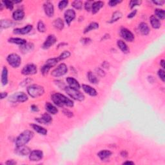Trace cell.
<instances>
[{"label":"cell","mask_w":165,"mask_h":165,"mask_svg":"<svg viewBox=\"0 0 165 165\" xmlns=\"http://www.w3.org/2000/svg\"><path fill=\"white\" fill-rule=\"evenodd\" d=\"M72 6L77 10H81L83 7V2L79 0H75L72 3Z\"/></svg>","instance_id":"8d00e7d4"},{"label":"cell","mask_w":165,"mask_h":165,"mask_svg":"<svg viewBox=\"0 0 165 165\" xmlns=\"http://www.w3.org/2000/svg\"><path fill=\"white\" fill-rule=\"evenodd\" d=\"M94 1H87L85 2V9L86 11H90L92 10V4Z\"/></svg>","instance_id":"ee69618b"},{"label":"cell","mask_w":165,"mask_h":165,"mask_svg":"<svg viewBox=\"0 0 165 165\" xmlns=\"http://www.w3.org/2000/svg\"><path fill=\"white\" fill-rule=\"evenodd\" d=\"M33 26L32 25H28L25 26H24L23 28H18L14 30V34H21V35H24L29 33L31 32Z\"/></svg>","instance_id":"9a60e30c"},{"label":"cell","mask_w":165,"mask_h":165,"mask_svg":"<svg viewBox=\"0 0 165 165\" xmlns=\"http://www.w3.org/2000/svg\"><path fill=\"white\" fill-rule=\"evenodd\" d=\"M37 30L39 32H45L46 31V26L45 23L43 22L42 21H39L38 23H37Z\"/></svg>","instance_id":"f35d334b"},{"label":"cell","mask_w":165,"mask_h":165,"mask_svg":"<svg viewBox=\"0 0 165 165\" xmlns=\"http://www.w3.org/2000/svg\"><path fill=\"white\" fill-rule=\"evenodd\" d=\"M136 14H137V10H134L132 12L130 13V14L128 15V16H127V17H128V18H134V16L136 15Z\"/></svg>","instance_id":"681fc988"},{"label":"cell","mask_w":165,"mask_h":165,"mask_svg":"<svg viewBox=\"0 0 165 165\" xmlns=\"http://www.w3.org/2000/svg\"><path fill=\"white\" fill-rule=\"evenodd\" d=\"M34 137L33 132L31 130H26L23 131L22 133L20 134L17 139L16 140V147H21V146H24L31 141Z\"/></svg>","instance_id":"7a4b0ae2"},{"label":"cell","mask_w":165,"mask_h":165,"mask_svg":"<svg viewBox=\"0 0 165 165\" xmlns=\"http://www.w3.org/2000/svg\"><path fill=\"white\" fill-rule=\"evenodd\" d=\"M65 89V91L67 94H68L71 98L79 101H82L85 99V96H84L83 94L80 91H79V90H77V89L72 88L70 87V86H66Z\"/></svg>","instance_id":"277c9868"},{"label":"cell","mask_w":165,"mask_h":165,"mask_svg":"<svg viewBox=\"0 0 165 165\" xmlns=\"http://www.w3.org/2000/svg\"><path fill=\"white\" fill-rule=\"evenodd\" d=\"M70 56V52H69V51L66 50V51H64V52L58 57V58L59 59V61H62V60H64V59L69 58Z\"/></svg>","instance_id":"ab89813d"},{"label":"cell","mask_w":165,"mask_h":165,"mask_svg":"<svg viewBox=\"0 0 165 165\" xmlns=\"http://www.w3.org/2000/svg\"><path fill=\"white\" fill-rule=\"evenodd\" d=\"M15 152L20 155H27L31 152V150L28 147L24 145L21 146V147H16Z\"/></svg>","instance_id":"5bb4252c"},{"label":"cell","mask_w":165,"mask_h":165,"mask_svg":"<svg viewBox=\"0 0 165 165\" xmlns=\"http://www.w3.org/2000/svg\"><path fill=\"white\" fill-rule=\"evenodd\" d=\"M117 45L118 47L120 48V50L122 51L123 53L127 54L130 52V49L125 43H124L122 40H118L117 42Z\"/></svg>","instance_id":"d4e9b609"},{"label":"cell","mask_w":165,"mask_h":165,"mask_svg":"<svg viewBox=\"0 0 165 165\" xmlns=\"http://www.w3.org/2000/svg\"><path fill=\"white\" fill-rule=\"evenodd\" d=\"M36 121L39 123L47 124L52 122V118L49 114H48V113H45L41 116V117L36 118Z\"/></svg>","instance_id":"2e32d148"},{"label":"cell","mask_w":165,"mask_h":165,"mask_svg":"<svg viewBox=\"0 0 165 165\" xmlns=\"http://www.w3.org/2000/svg\"><path fill=\"white\" fill-rule=\"evenodd\" d=\"M122 17V14L120 12H115L112 15V19H111V21H110V23H113L115 22L117 20H120L121 18Z\"/></svg>","instance_id":"d590c367"},{"label":"cell","mask_w":165,"mask_h":165,"mask_svg":"<svg viewBox=\"0 0 165 165\" xmlns=\"http://www.w3.org/2000/svg\"><path fill=\"white\" fill-rule=\"evenodd\" d=\"M9 101L12 103H17V102H25L28 100V96L24 92H17L9 97Z\"/></svg>","instance_id":"52a82bcc"},{"label":"cell","mask_w":165,"mask_h":165,"mask_svg":"<svg viewBox=\"0 0 165 165\" xmlns=\"http://www.w3.org/2000/svg\"><path fill=\"white\" fill-rule=\"evenodd\" d=\"M9 42L11 43H14V44H17L22 46L26 43V41L24 39L19 38V37H12L9 39Z\"/></svg>","instance_id":"f1b7e54d"},{"label":"cell","mask_w":165,"mask_h":165,"mask_svg":"<svg viewBox=\"0 0 165 165\" xmlns=\"http://www.w3.org/2000/svg\"><path fill=\"white\" fill-rule=\"evenodd\" d=\"M151 25L152 26L153 29H158L161 27V23L158 18H156L155 16H151L150 18Z\"/></svg>","instance_id":"7402d4cb"},{"label":"cell","mask_w":165,"mask_h":165,"mask_svg":"<svg viewBox=\"0 0 165 165\" xmlns=\"http://www.w3.org/2000/svg\"><path fill=\"white\" fill-rule=\"evenodd\" d=\"M63 113L65 115H67L68 117H73V113L71 112V111H70L69 110H67V109H65L63 110Z\"/></svg>","instance_id":"7dc6e473"},{"label":"cell","mask_w":165,"mask_h":165,"mask_svg":"<svg viewBox=\"0 0 165 165\" xmlns=\"http://www.w3.org/2000/svg\"><path fill=\"white\" fill-rule=\"evenodd\" d=\"M59 61H59V59L58 57V58H54L48 59V60L46 61V64H47V65L49 66L50 68H52V67L56 65L58 63V62H59Z\"/></svg>","instance_id":"1f68e13d"},{"label":"cell","mask_w":165,"mask_h":165,"mask_svg":"<svg viewBox=\"0 0 165 165\" xmlns=\"http://www.w3.org/2000/svg\"><path fill=\"white\" fill-rule=\"evenodd\" d=\"M104 3L101 1H94L92 4V12L93 14H95L96 13L99 11V10L103 7Z\"/></svg>","instance_id":"e0dca14e"},{"label":"cell","mask_w":165,"mask_h":165,"mask_svg":"<svg viewBox=\"0 0 165 165\" xmlns=\"http://www.w3.org/2000/svg\"><path fill=\"white\" fill-rule=\"evenodd\" d=\"M142 1H139V0H132V1H130L129 3V6L130 9H133L135 7L138 6V5H140L141 4Z\"/></svg>","instance_id":"60d3db41"},{"label":"cell","mask_w":165,"mask_h":165,"mask_svg":"<svg viewBox=\"0 0 165 165\" xmlns=\"http://www.w3.org/2000/svg\"><path fill=\"white\" fill-rule=\"evenodd\" d=\"M82 88L83 89V90L85 92L90 95V96H97V91L94 89V88L92 87V86H89L88 85H82Z\"/></svg>","instance_id":"ac0fdd59"},{"label":"cell","mask_w":165,"mask_h":165,"mask_svg":"<svg viewBox=\"0 0 165 165\" xmlns=\"http://www.w3.org/2000/svg\"><path fill=\"white\" fill-rule=\"evenodd\" d=\"M87 77H88V81H90L91 83L92 84H96L98 83V79H97V77H96V75L93 74L92 72H88V74H87Z\"/></svg>","instance_id":"d6a6232c"},{"label":"cell","mask_w":165,"mask_h":165,"mask_svg":"<svg viewBox=\"0 0 165 165\" xmlns=\"http://www.w3.org/2000/svg\"><path fill=\"white\" fill-rule=\"evenodd\" d=\"M1 3L4 5L5 7H6L7 9H9L10 10H12L14 9V2L12 1L5 0V1H3Z\"/></svg>","instance_id":"74e56055"},{"label":"cell","mask_w":165,"mask_h":165,"mask_svg":"<svg viewBox=\"0 0 165 165\" xmlns=\"http://www.w3.org/2000/svg\"><path fill=\"white\" fill-rule=\"evenodd\" d=\"M43 8H44V11L45 14L48 17H52L54 14V8L52 3L50 1L45 2L43 5Z\"/></svg>","instance_id":"7c38bea8"},{"label":"cell","mask_w":165,"mask_h":165,"mask_svg":"<svg viewBox=\"0 0 165 165\" xmlns=\"http://www.w3.org/2000/svg\"><path fill=\"white\" fill-rule=\"evenodd\" d=\"M1 83L3 85H6L8 83V70L3 67L1 72Z\"/></svg>","instance_id":"83f0119b"},{"label":"cell","mask_w":165,"mask_h":165,"mask_svg":"<svg viewBox=\"0 0 165 165\" xmlns=\"http://www.w3.org/2000/svg\"><path fill=\"white\" fill-rule=\"evenodd\" d=\"M53 25L56 29L59 30V31H61V30L64 28L63 21L62 20V19L61 18H57L56 20H55L54 21Z\"/></svg>","instance_id":"f546056e"},{"label":"cell","mask_w":165,"mask_h":165,"mask_svg":"<svg viewBox=\"0 0 165 165\" xmlns=\"http://www.w3.org/2000/svg\"><path fill=\"white\" fill-rule=\"evenodd\" d=\"M15 25V23L12 21L9 20H1V27L2 29H7L9 27H11L13 25Z\"/></svg>","instance_id":"836d02e7"},{"label":"cell","mask_w":165,"mask_h":165,"mask_svg":"<svg viewBox=\"0 0 165 165\" xmlns=\"http://www.w3.org/2000/svg\"><path fill=\"white\" fill-rule=\"evenodd\" d=\"M96 71H97V74H98L100 75V76H105V72H104L103 70H101V69H96Z\"/></svg>","instance_id":"f907efd6"},{"label":"cell","mask_w":165,"mask_h":165,"mask_svg":"<svg viewBox=\"0 0 165 165\" xmlns=\"http://www.w3.org/2000/svg\"><path fill=\"white\" fill-rule=\"evenodd\" d=\"M43 158V151L39 150L32 151L29 154V159L31 161H39Z\"/></svg>","instance_id":"30bf717a"},{"label":"cell","mask_w":165,"mask_h":165,"mask_svg":"<svg viewBox=\"0 0 165 165\" xmlns=\"http://www.w3.org/2000/svg\"><path fill=\"white\" fill-rule=\"evenodd\" d=\"M27 92L30 96L33 98L38 97L45 93V89L38 85H31L28 86Z\"/></svg>","instance_id":"3957f363"},{"label":"cell","mask_w":165,"mask_h":165,"mask_svg":"<svg viewBox=\"0 0 165 165\" xmlns=\"http://www.w3.org/2000/svg\"><path fill=\"white\" fill-rule=\"evenodd\" d=\"M22 74L25 75H33L37 73V67L34 64H28L21 70Z\"/></svg>","instance_id":"9c48e42d"},{"label":"cell","mask_w":165,"mask_h":165,"mask_svg":"<svg viewBox=\"0 0 165 165\" xmlns=\"http://www.w3.org/2000/svg\"><path fill=\"white\" fill-rule=\"evenodd\" d=\"M57 39L54 35H49V36L47 37V38L46 39L45 41L43 43L42 47L43 48H44V49H48V48H50L52 45H54Z\"/></svg>","instance_id":"8fae6325"},{"label":"cell","mask_w":165,"mask_h":165,"mask_svg":"<svg viewBox=\"0 0 165 165\" xmlns=\"http://www.w3.org/2000/svg\"><path fill=\"white\" fill-rule=\"evenodd\" d=\"M7 96V92H1V99H3L5 98Z\"/></svg>","instance_id":"11a10c76"},{"label":"cell","mask_w":165,"mask_h":165,"mask_svg":"<svg viewBox=\"0 0 165 165\" xmlns=\"http://www.w3.org/2000/svg\"><path fill=\"white\" fill-rule=\"evenodd\" d=\"M153 2L157 5H163L165 1L164 0H156V1H153Z\"/></svg>","instance_id":"816d5d0a"},{"label":"cell","mask_w":165,"mask_h":165,"mask_svg":"<svg viewBox=\"0 0 165 165\" xmlns=\"http://www.w3.org/2000/svg\"><path fill=\"white\" fill-rule=\"evenodd\" d=\"M51 99H52L54 103L58 107H61L63 106H67L69 107H72L74 106V102L72 101V100L60 93L52 94L51 96Z\"/></svg>","instance_id":"6da1fadb"},{"label":"cell","mask_w":165,"mask_h":165,"mask_svg":"<svg viewBox=\"0 0 165 165\" xmlns=\"http://www.w3.org/2000/svg\"><path fill=\"white\" fill-rule=\"evenodd\" d=\"M158 74L159 78H160L163 82H164V70L163 69H159L158 70Z\"/></svg>","instance_id":"f6af8a7d"},{"label":"cell","mask_w":165,"mask_h":165,"mask_svg":"<svg viewBox=\"0 0 165 165\" xmlns=\"http://www.w3.org/2000/svg\"><path fill=\"white\" fill-rule=\"evenodd\" d=\"M45 109L47 110V112L51 113V114H56V113L58 112V109H57L54 105H53L52 103H50L48 102L46 103Z\"/></svg>","instance_id":"cb8c5ba5"},{"label":"cell","mask_w":165,"mask_h":165,"mask_svg":"<svg viewBox=\"0 0 165 165\" xmlns=\"http://www.w3.org/2000/svg\"><path fill=\"white\" fill-rule=\"evenodd\" d=\"M98 28H99V24L96 22H92L89 24V25L85 28V31H84V33L86 34L91 31L96 30Z\"/></svg>","instance_id":"4dcf8cb0"},{"label":"cell","mask_w":165,"mask_h":165,"mask_svg":"<svg viewBox=\"0 0 165 165\" xmlns=\"http://www.w3.org/2000/svg\"><path fill=\"white\" fill-rule=\"evenodd\" d=\"M155 12L156 18H158V19H160V20H164L165 13H164V10L163 9H157L155 10V12Z\"/></svg>","instance_id":"e575fe53"},{"label":"cell","mask_w":165,"mask_h":165,"mask_svg":"<svg viewBox=\"0 0 165 165\" xmlns=\"http://www.w3.org/2000/svg\"><path fill=\"white\" fill-rule=\"evenodd\" d=\"M50 67L47 65V64H45V65H43L42 67H41V74L43 75H47L48 72H49V70H50Z\"/></svg>","instance_id":"b9f144b4"},{"label":"cell","mask_w":165,"mask_h":165,"mask_svg":"<svg viewBox=\"0 0 165 165\" xmlns=\"http://www.w3.org/2000/svg\"><path fill=\"white\" fill-rule=\"evenodd\" d=\"M124 164H134V162H132V161H126V162H124V163H123Z\"/></svg>","instance_id":"680465c9"},{"label":"cell","mask_w":165,"mask_h":165,"mask_svg":"<svg viewBox=\"0 0 165 165\" xmlns=\"http://www.w3.org/2000/svg\"><path fill=\"white\" fill-rule=\"evenodd\" d=\"M5 163L8 165H14L16 164V162L14 161V160H8Z\"/></svg>","instance_id":"f5cc1de1"},{"label":"cell","mask_w":165,"mask_h":165,"mask_svg":"<svg viewBox=\"0 0 165 165\" xmlns=\"http://www.w3.org/2000/svg\"><path fill=\"white\" fill-rule=\"evenodd\" d=\"M67 72H68V68L67 66L65 63H61L57 67L56 69L53 70L51 73L52 76L54 77H61L63 76L65 74H66Z\"/></svg>","instance_id":"8992f818"},{"label":"cell","mask_w":165,"mask_h":165,"mask_svg":"<svg viewBox=\"0 0 165 165\" xmlns=\"http://www.w3.org/2000/svg\"><path fill=\"white\" fill-rule=\"evenodd\" d=\"M91 39L90 38H87V37L86 38H83L81 39V43L84 45H88L89 43H91Z\"/></svg>","instance_id":"c3c4849f"},{"label":"cell","mask_w":165,"mask_h":165,"mask_svg":"<svg viewBox=\"0 0 165 165\" xmlns=\"http://www.w3.org/2000/svg\"><path fill=\"white\" fill-rule=\"evenodd\" d=\"M120 3H121V1H119V0H111L109 2V5L110 7H115Z\"/></svg>","instance_id":"bcb514c9"},{"label":"cell","mask_w":165,"mask_h":165,"mask_svg":"<svg viewBox=\"0 0 165 165\" xmlns=\"http://www.w3.org/2000/svg\"><path fill=\"white\" fill-rule=\"evenodd\" d=\"M67 82L68 83L69 86H70V87L77 89V90H79V89L80 88V85H79V82H78L76 79H74V78L71 77H67Z\"/></svg>","instance_id":"ffe728a7"},{"label":"cell","mask_w":165,"mask_h":165,"mask_svg":"<svg viewBox=\"0 0 165 165\" xmlns=\"http://www.w3.org/2000/svg\"><path fill=\"white\" fill-rule=\"evenodd\" d=\"M24 17H25V12L23 10H17L12 14V18L16 21L23 20Z\"/></svg>","instance_id":"603a6c76"},{"label":"cell","mask_w":165,"mask_h":165,"mask_svg":"<svg viewBox=\"0 0 165 165\" xmlns=\"http://www.w3.org/2000/svg\"><path fill=\"white\" fill-rule=\"evenodd\" d=\"M120 35L124 40H126L127 41L132 42L134 39L133 33L126 28H122L120 30Z\"/></svg>","instance_id":"ba28073f"},{"label":"cell","mask_w":165,"mask_h":165,"mask_svg":"<svg viewBox=\"0 0 165 165\" xmlns=\"http://www.w3.org/2000/svg\"><path fill=\"white\" fill-rule=\"evenodd\" d=\"M64 17L67 25H70L72 21L75 18V12L73 9H68L65 12Z\"/></svg>","instance_id":"4fadbf2b"},{"label":"cell","mask_w":165,"mask_h":165,"mask_svg":"<svg viewBox=\"0 0 165 165\" xmlns=\"http://www.w3.org/2000/svg\"><path fill=\"white\" fill-rule=\"evenodd\" d=\"M121 156L124 157V158H125V157H126L127 155H128V153H127L125 151H123L122 152H121Z\"/></svg>","instance_id":"6f0895ef"},{"label":"cell","mask_w":165,"mask_h":165,"mask_svg":"<svg viewBox=\"0 0 165 165\" xmlns=\"http://www.w3.org/2000/svg\"><path fill=\"white\" fill-rule=\"evenodd\" d=\"M33 48H34V45L31 43H26V44L21 46L20 47V50L23 54H26L27 52H31V51L33 50Z\"/></svg>","instance_id":"484cf974"},{"label":"cell","mask_w":165,"mask_h":165,"mask_svg":"<svg viewBox=\"0 0 165 165\" xmlns=\"http://www.w3.org/2000/svg\"><path fill=\"white\" fill-rule=\"evenodd\" d=\"M111 155H112V152L110 150H101L97 153L99 158L103 161L110 158Z\"/></svg>","instance_id":"4316f807"},{"label":"cell","mask_w":165,"mask_h":165,"mask_svg":"<svg viewBox=\"0 0 165 165\" xmlns=\"http://www.w3.org/2000/svg\"><path fill=\"white\" fill-rule=\"evenodd\" d=\"M31 110L32 111H34V112H38V111H39L38 107H37L36 105H32V106H31Z\"/></svg>","instance_id":"db71d44e"},{"label":"cell","mask_w":165,"mask_h":165,"mask_svg":"<svg viewBox=\"0 0 165 165\" xmlns=\"http://www.w3.org/2000/svg\"><path fill=\"white\" fill-rule=\"evenodd\" d=\"M139 30L141 33L144 36H147L148 34L150 33V28L148 26V24L145 22H142L139 24Z\"/></svg>","instance_id":"d6986e66"},{"label":"cell","mask_w":165,"mask_h":165,"mask_svg":"<svg viewBox=\"0 0 165 165\" xmlns=\"http://www.w3.org/2000/svg\"><path fill=\"white\" fill-rule=\"evenodd\" d=\"M69 4V1H66V0H64V1H59L58 4V7L60 10H63L65 8H66L67 7V5Z\"/></svg>","instance_id":"7bdbcfd3"},{"label":"cell","mask_w":165,"mask_h":165,"mask_svg":"<svg viewBox=\"0 0 165 165\" xmlns=\"http://www.w3.org/2000/svg\"><path fill=\"white\" fill-rule=\"evenodd\" d=\"M31 126L34 130L35 131L39 134H41V135H43V136H45V135H47V130H46L45 128H43V127H42L41 126L37 125V124H31Z\"/></svg>","instance_id":"44dd1931"},{"label":"cell","mask_w":165,"mask_h":165,"mask_svg":"<svg viewBox=\"0 0 165 165\" xmlns=\"http://www.w3.org/2000/svg\"><path fill=\"white\" fill-rule=\"evenodd\" d=\"M7 61L10 66L13 68H18L20 67L21 63V59L20 56L17 54H10L8 56Z\"/></svg>","instance_id":"5b68a950"},{"label":"cell","mask_w":165,"mask_h":165,"mask_svg":"<svg viewBox=\"0 0 165 165\" xmlns=\"http://www.w3.org/2000/svg\"><path fill=\"white\" fill-rule=\"evenodd\" d=\"M160 65H161V66L162 68L164 69V59H163V60H161L160 61Z\"/></svg>","instance_id":"9f6ffc18"}]
</instances>
